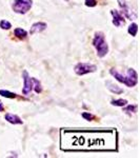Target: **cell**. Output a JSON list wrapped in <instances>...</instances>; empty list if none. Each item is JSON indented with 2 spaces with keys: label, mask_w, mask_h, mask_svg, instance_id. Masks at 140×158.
I'll return each instance as SVG.
<instances>
[{
  "label": "cell",
  "mask_w": 140,
  "mask_h": 158,
  "mask_svg": "<svg viewBox=\"0 0 140 158\" xmlns=\"http://www.w3.org/2000/svg\"><path fill=\"white\" fill-rule=\"evenodd\" d=\"M60 149L64 152H117L116 129H60Z\"/></svg>",
  "instance_id": "6da1fadb"
},
{
  "label": "cell",
  "mask_w": 140,
  "mask_h": 158,
  "mask_svg": "<svg viewBox=\"0 0 140 158\" xmlns=\"http://www.w3.org/2000/svg\"><path fill=\"white\" fill-rule=\"evenodd\" d=\"M110 74L116 80H118L119 82L126 85L128 88H134L138 83V74H137V72L134 69H128L126 75L121 74L116 69H111Z\"/></svg>",
  "instance_id": "7a4b0ae2"
},
{
  "label": "cell",
  "mask_w": 140,
  "mask_h": 158,
  "mask_svg": "<svg viewBox=\"0 0 140 158\" xmlns=\"http://www.w3.org/2000/svg\"><path fill=\"white\" fill-rule=\"evenodd\" d=\"M93 47L97 51V56L103 58L109 53V44L105 41V37L102 32H96L93 38Z\"/></svg>",
  "instance_id": "3957f363"
},
{
  "label": "cell",
  "mask_w": 140,
  "mask_h": 158,
  "mask_svg": "<svg viewBox=\"0 0 140 158\" xmlns=\"http://www.w3.org/2000/svg\"><path fill=\"white\" fill-rule=\"evenodd\" d=\"M33 0H14L12 9L16 14L24 15L32 9Z\"/></svg>",
  "instance_id": "277c9868"
},
{
  "label": "cell",
  "mask_w": 140,
  "mask_h": 158,
  "mask_svg": "<svg viewBox=\"0 0 140 158\" xmlns=\"http://www.w3.org/2000/svg\"><path fill=\"white\" fill-rule=\"evenodd\" d=\"M74 71L78 76H83L86 75V74L96 72L97 71V65L90 62H79L75 65Z\"/></svg>",
  "instance_id": "5b68a950"
},
{
  "label": "cell",
  "mask_w": 140,
  "mask_h": 158,
  "mask_svg": "<svg viewBox=\"0 0 140 158\" xmlns=\"http://www.w3.org/2000/svg\"><path fill=\"white\" fill-rule=\"evenodd\" d=\"M118 1V6H120V9H121V14L123 15L126 18H128L129 20H136L137 19V13L133 11V10L131 9L129 6H128V3H126V0H117Z\"/></svg>",
  "instance_id": "8992f818"
},
{
  "label": "cell",
  "mask_w": 140,
  "mask_h": 158,
  "mask_svg": "<svg viewBox=\"0 0 140 158\" xmlns=\"http://www.w3.org/2000/svg\"><path fill=\"white\" fill-rule=\"evenodd\" d=\"M22 78H23V88H22V94L25 96H29L34 88V82H33V77H30L29 73L27 71H23L22 73Z\"/></svg>",
  "instance_id": "52a82bcc"
},
{
  "label": "cell",
  "mask_w": 140,
  "mask_h": 158,
  "mask_svg": "<svg viewBox=\"0 0 140 158\" xmlns=\"http://www.w3.org/2000/svg\"><path fill=\"white\" fill-rule=\"evenodd\" d=\"M111 14L113 16V24L117 27H122L126 23V20H124V16L117 10H111Z\"/></svg>",
  "instance_id": "ba28073f"
},
{
  "label": "cell",
  "mask_w": 140,
  "mask_h": 158,
  "mask_svg": "<svg viewBox=\"0 0 140 158\" xmlns=\"http://www.w3.org/2000/svg\"><path fill=\"white\" fill-rule=\"evenodd\" d=\"M47 24L45 22H35L34 24L31 27L30 29V34L31 35H34V34H37V33H41L43 32L44 30H47Z\"/></svg>",
  "instance_id": "9c48e42d"
},
{
  "label": "cell",
  "mask_w": 140,
  "mask_h": 158,
  "mask_svg": "<svg viewBox=\"0 0 140 158\" xmlns=\"http://www.w3.org/2000/svg\"><path fill=\"white\" fill-rule=\"evenodd\" d=\"M4 119L12 124H22L23 123V121L21 120V118H20L19 116L15 115V114H11V113L6 114V115H4Z\"/></svg>",
  "instance_id": "30bf717a"
},
{
  "label": "cell",
  "mask_w": 140,
  "mask_h": 158,
  "mask_svg": "<svg viewBox=\"0 0 140 158\" xmlns=\"http://www.w3.org/2000/svg\"><path fill=\"white\" fill-rule=\"evenodd\" d=\"M105 85H106V88L110 90L112 93H114L115 95H120V94L123 93V89H121L120 86H118L117 85H115L114 82H112V81L110 80H108L105 82Z\"/></svg>",
  "instance_id": "8fae6325"
},
{
  "label": "cell",
  "mask_w": 140,
  "mask_h": 158,
  "mask_svg": "<svg viewBox=\"0 0 140 158\" xmlns=\"http://www.w3.org/2000/svg\"><path fill=\"white\" fill-rule=\"evenodd\" d=\"M126 108L123 109V112L128 115H132L138 112V106L137 104H126Z\"/></svg>",
  "instance_id": "7c38bea8"
},
{
  "label": "cell",
  "mask_w": 140,
  "mask_h": 158,
  "mask_svg": "<svg viewBox=\"0 0 140 158\" xmlns=\"http://www.w3.org/2000/svg\"><path fill=\"white\" fill-rule=\"evenodd\" d=\"M14 35L16 36L18 39H21V40H24L25 38L27 37V32L21 27H17V29L14 30Z\"/></svg>",
  "instance_id": "4fadbf2b"
},
{
  "label": "cell",
  "mask_w": 140,
  "mask_h": 158,
  "mask_svg": "<svg viewBox=\"0 0 140 158\" xmlns=\"http://www.w3.org/2000/svg\"><path fill=\"white\" fill-rule=\"evenodd\" d=\"M112 106H121L123 108L126 104H128V100L123 98H119V99H115V100H112L111 101Z\"/></svg>",
  "instance_id": "5bb4252c"
},
{
  "label": "cell",
  "mask_w": 140,
  "mask_h": 158,
  "mask_svg": "<svg viewBox=\"0 0 140 158\" xmlns=\"http://www.w3.org/2000/svg\"><path fill=\"white\" fill-rule=\"evenodd\" d=\"M128 32H129V34H130V35H132L133 37H135V36L137 35V32H138V24L135 23V22H133V23H132V24L129 27Z\"/></svg>",
  "instance_id": "9a60e30c"
},
{
  "label": "cell",
  "mask_w": 140,
  "mask_h": 158,
  "mask_svg": "<svg viewBox=\"0 0 140 158\" xmlns=\"http://www.w3.org/2000/svg\"><path fill=\"white\" fill-rule=\"evenodd\" d=\"M33 82H34V88H33V90H35V92H36L37 94H40L42 92V86H41L40 81L36 78H33Z\"/></svg>",
  "instance_id": "2e32d148"
},
{
  "label": "cell",
  "mask_w": 140,
  "mask_h": 158,
  "mask_svg": "<svg viewBox=\"0 0 140 158\" xmlns=\"http://www.w3.org/2000/svg\"><path fill=\"white\" fill-rule=\"evenodd\" d=\"M0 95L6 98H11V99H14L17 97V95L15 93H12V92H9L6 90H0Z\"/></svg>",
  "instance_id": "e0dca14e"
},
{
  "label": "cell",
  "mask_w": 140,
  "mask_h": 158,
  "mask_svg": "<svg viewBox=\"0 0 140 158\" xmlns=\"http://www.w3.org/2000/svg\"><path fill=\"white\" fill-rule=\"evenodd\" d=\"M0 27H1L2 30H10L12 27V24L10 21H7V20H1L0 21Z\"/></svg>",
  "instance_id": "ac0fdd59"
},
{
  "label": "cell",
  "mask_w": 140,
  "mask_h": 158,
  "mask_svg": "<svg viewBox=\"0 0 140 158\" xmlns=\"http://www.w3.org/2000/svg\"><path fill=\"white\" fill-rule=\"evenodd\" d=\"M81 116H82L85 120H89V121H92L94 118H95V116H94L93 114L89 113V112H84V113H82V115H81Z\"/></svg>",
  "instance_id": "d6986e66"
},
{
  "label": "cell",
  "mask_w": 140,
  "mask_h": 158,
  "mask_svg": "<svg viewBox=\"0 0 140 158\" xmlns=\"http://www.w3.org/2000/svg\"><path fill=\"white\" fill-rule=\"evenodd\" d=\"M84 4L89 7H94L97 6V0H84Z\"/></svg>",
  "instance_id": "ffe728a7"
},
{
  "label": "cell",
  "mask_w": 140,
  "mask_h": 158,
  "mask_svg": "<svg viewBox=\"0 0 140 158\" xmlns=\"http://www.w3.org/2000/svg\"><path fill=\"white\" fill-rule=\"evenodd\" d=\"M4 111V106H3V103L1 102V100H0V112H3Z\"/></svg>",
  "instance_id": "44dd1931"
},
{
  "label": "cell",
  "mask_w": 140,
  "mask_h": 158,
  "mask_svg": "<svg viewBox=\"0 0 140 158\" xmlns=\"http://www.w3.org/2000/svg\"><path fill=\"white\" fill-rule=\"evenodd\" d=\"M67 1H68V0H67Z\"/></svg>",
  "instance_id": "7402d4cb"
}]
</instances>
